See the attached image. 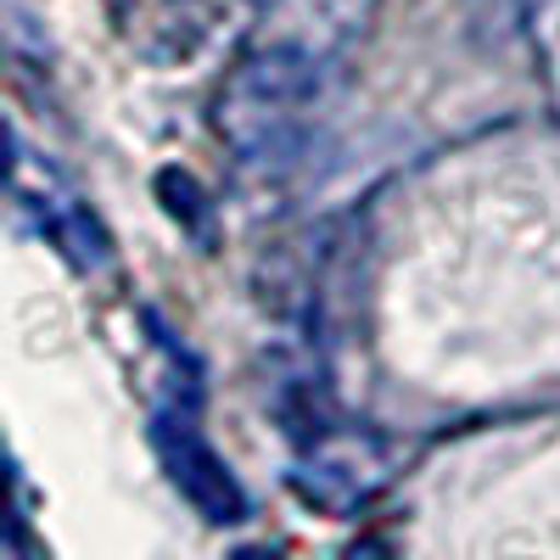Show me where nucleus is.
<instances>
[{
    "instance_id": "obj_1",
    "label": "nucleus",
    "mask_w": 560,
    "mask_h": 560,
    "mask_svg": "<svg viewBox=\"0 0 560 560\" xmlns=\"http://www.w3.org/2000/svg\"><path fill=\"white\" fill-rule=\"evenodd\" d=\"M382 0H264L224 73L213 124L242 158L292 147L348 57L376 28Z\"/></svg>"
},
{
    "instance_id": "obj_2",
    "label": "nucleus",
    "mask_w": 560,
    "mask_h": 560,
    "mask_svg": "<svg viewBox=\"0 0 560 560\" xmlns=\"http://www.w3.org/2000/svg\"><path fill=\"white\" fill-rule=\"evenodd\" d=\"M158 448L168 465V482L191 499L208 522H242L247 516V493L230 477V465L213 454V443L202 438L191 409H168L158 415Z\"/></svg>"
},
{
    "instance_id": "obj_3",
    "label": "nucleus",
    "mask_w": 560,
    "mask_h": 560,
    "mask_svg": "<svg viewBox=\"0 0 560 560\" xmlns=\"http://www.w3.org/2000/svg\"><path fill=\"white\" fill-rule=\"evenodd\" d=\"M18 202L39 219V230L51 236L62 253H73L79 264H102L107 258V236L96 230V213H84L79 208V197L73 191H62V185L45 174V185L34 191V179H23L18 174Z\"/></svg>"
}]
</instances>
